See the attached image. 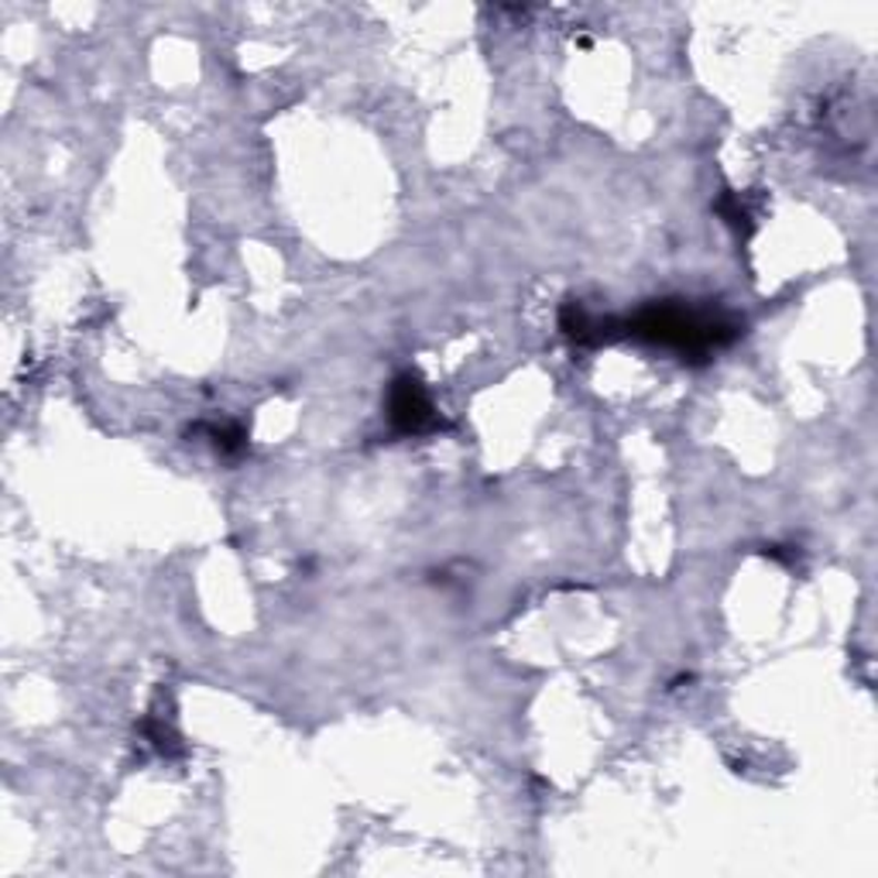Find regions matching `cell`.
<instances>
[{
	"label": "cell",
	"instance_id": "1",
	"mask_svg": "<svg viewBox=\"0 0 878 878\" xmlns=\"http://www.w3.org/2000/svg\"><path fill=\"white\" fill-rule=\"evenodd\" d=\"M738 334L742 326L731 316L714 309H693L683 303H652L632 319H617V337H635L683 357H707L731 340H738Z\"/></svg>",
	"mask_w": 878,
	"mask_h": 878
},
{
	"label": "cell",
	"instance_id": "2",
	"mask_svg": "<svg viewBox=\"0 0 878 878\" xmlns=\"http://www.w3.org/2000/svg\"><path fill=\"white\" fill-rule=\"evenodd\" d=\"M388 419H391L395 432H401V436H419V432H429V429L439 426L436 409L429 401V391H426V385L416 375H398L391 381Z\"/></svg>",
	"mask_w": 878,
	"mask_h": 878
},
{
	"label": "cell",
	"instance_id": "3",
	"mask_svg": "<svg viewBox=\"0 0 878 878\" xmlns=\"http://www.w3.org/2000/svg\"><path fill=\"white\" fill-rule=\"evenodd\" d=\"M144 738H149L159 752H165V755H172V752H178L182 745H178V735L175 731L162 721V717H149L144 721Z\"/></svg>",
	"mask_w": 878,
	"mask_h": 878
},
{
	"label": "cell",
	"instance_id": "4",
	"mask_svg": "<svg viewBox=\"0 0 878 878\" xmlns=\"http://www.w3.org/2000/svg\"><path fill=\"white\" fill-rule=\"evenodd\" d=\"M213 443H216V450L220 453H241L244 447H247V432L241 429V426H224V429H213Z\"/></svg>",
	"mask_w": 878,
	"mask_h": 878
}]
</instances>
